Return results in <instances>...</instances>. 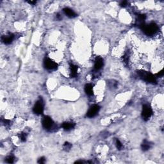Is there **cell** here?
<instances>
[{"mask_svg": "<svg viewBox=\"0 0 164 164\" xmlns=\"http://www.w3.org/2000/svg\"><path fill=\"white\" fill-rule=\"evenodd\" d=\"M70 75L72 78H76L78 76V67L73 63H70Z\"/></svg>", "mask_w": 164, "mask_h": 164, "instance_id": "8fae6325", "label": "cell"}, {"mask_svg": "<svg viewBox=\"0 0 164 164\" xmlns=\"http://www.w3.org/2000/svg\"><path fill=\"white\" fill-rule=\"evenodd\" d=\"M151 148V144L149 141L146 140H144L142 142V145H141V148H142V151H146L149 150V149Z\"/></svg>", "mask_w": 164, "mask_h": 164, "instance_id": "5bb4252c", "label": "cell"}, {"mask_svg": "<svg viewBox=\"0 0 164 164\" xmlns=\"http://www.w3.org/2000/svg\"><path fill=\"white\" fill-rule=\"evenodd\" d=\"M4 125L5 126H10V121H9V120H7V119H3L2 121Z\"/></svg>", "mask_w": 164, "mask_h": 164, "instance_id": "44dd1931", "label": "cell"}, {"mask_svg": "<svg viewBox=\"0 0 164 164\" xmlns=\"http://www.w3.org/2000/svg\"><path fill=\"white\" fill-rule=\"evenodd\" d=\"M45 161H46V160H45V158L44 157H42L40 158H39V160H38V163H45Z\"/></svg>", "mask_w": 164, "mask_h": 164, "instance_id": "603a6c76", "label": "cell"}, {"mask_svg": "<svg viewBox=\"0 0 164 164\" xmlns=\"http://www.w3.org/2000/svg\"><path fill=\"white\" fill-rule=\"evenodd\" d=\"M44 110V103L42 98L39 99L36 103H35L34 107H33V111L37 115H41L43 114Z\"/></svg>", "mask_w": 164, "mask_h": 164, "instance_id": "277c9868", "label": "cell"}, {"mask_svg": "<svg viewBox=\"0 0 164 164\" xmlns=\"http://www.w3.org/2000/svg\"><path fill=\"white\" fill-rule=\"evenodd\" d=\"M120 5H121V6L122 7H126L127 5H128V1H122V2L121 3V4H120Z\"/></svg>", "mask_w": 164, "mask_h": 164, "instance_id": "cb8c5ba5", "label": "cell"}, {"mask_svg": "<svg viewBox=\"0 0 164 164\" xmlns=\"http://www.w3.org/2000/svg\"><path fill=\"white\" fill-rule=\"evenodd\" d=\"M28 3L31 4V5H35V4L37 3V1H28Z\"/></svg>", "mask_w": 164, "mask_h": 164, "instance_id": "484cf974", "label": "cell"}, {"mask_svg": "<svg viewBox=\"0 0 164 164\" xmlns=\"http://www.w3.org/2000/svg\"><path fill=\"white\" fill-rule=\"evenodd\" d=\"M15 38V35L12 33H9L7 35H3L1 37V40L5 44H10L12 42Z\"/></svg>", "mask_w": 164, "mask_h": 164, "instance_id": "9c48e42d", "label": "cell"}, {"mask_svg": "<svg viewBox=\"0 0 164 164\" xmlns=\"http://www.w3.org/2000/svg\"><path fill=\"white\" fill-rule=\"evenodd\" d=\"M63 12H64V14L69 18H74L77 16V14H76L73 10L71 9V8H63Z\"/></svg>", "mask_w": 164, "mask_h": 164, "instance_id": "7c38bea8", "label": "cell"}, {"mask_svg": "<svg viewBox=\"0 0 164 164\" xmlns=\"http://www.w3.org/2000/svg\"><path fill=\"white\" fill-rule=\"evenodd\" d=\"M108 84H109V86L110 87L116 88L117 87V85H118V83L117 81H115L114 80H111V81L108 82Z\"/></svg>", "mask_w": 164, "mask_h": 164, "instance_id": "ffe728a7", "label": "cell"}, {"mask_svg": "<svg viewBox=\"0 0 164 164\" xmlns=\"http://www.w3.org/2000/svg\"><path fill=\"white\" fill-rule=\"evenodd\" d=\"M137 74L141 79H142L145 81L148 82V83L155 84L157 82L156 76H154L153 74H152L150 73H148V72L145 71H138L137 72Z\"/></svg>", "mask_w": 164, "mask_h": 164, "instance_id": "6da1fadb", "label": "cell"}, {"mask_svg": "<svg viewBox=\"0 0 164 164\" xmlns=\"http://www.w3.org/2000/svg\"><path fill=\"white\" fill-rule=\"evenodd\" d=\"M115 145H116L117 149H119V150H121V149H122V143H121V141H120L119 139H116V140H115Z\"/></svg>", "mask_w": 164, "mask_h": 164, "instance_id": "d6986e66", "label": "cell"}, {"mask_svg": "<svg viewBox=\"0 0 164 164\" xmlns=\"http://www.w3.org/2000/svg\"><path fill=\"white\" fill-rule=\"evenodd\" d=\"M63 149H64L65 151H69L71 149L72 144L71 143H69V142H65L64 144H63Z\"/></svg>", "mask_w": 164, "mask_h": 164, "instance_id": "e0dca14e", "label": "cell"}, {"mask_svg": "<svg viewBox=\"0 0 164 164\" xmlns=\"http://www.w3.org/2000/svg\"><path fill=\"white\" fill-rule=\"evenodd\" d=\"M153 113V112L152 108H151L150 106H149L148 104H144L142 111V117L144 121H148L152 116Z\"/></svg>", "mask_w": 164, "mask_h": 164, "instance_id": "5b68a950", "label": "cell"}, {"mask_svg": "<svg viewBox=\"0 0 164 164\" xmlns=\"http://www.w3.org/2000/svg\"><path fill=\"white\" fill-rule=\"evenodd\" d=\"M129 57L130 55L128 53H126L122 56V62L125 66H128V62H129Z\"/></svg>", "mask_w": 164, "mask_h": 164, "instance_id": "9a60e30c", "label": "cell"}, {"mask_svg": "<svg viewBox=\"0 0 164 164\" xmlns=\"http://www.w3.org/2000/svg\"><path fill=\"white\" fill-rule=\"evenodd\" d=\"M99 110L100 107L97 104H94V105L91 106L90 108L89 109L88 112H87V116L89 118H92V117H95L98 114Z\"/></svg>", "mask_w": 164, "mask_h": 164, "instance_id": "52a82bcc", "label": "cell"}, {"mask_svg": "<svg viewBox=\"0 0 164 164\" xmlns=\"http://www.w3.org/2000/svg\"><path fill=\"white\" fill-rule=\"evenodd\" d=\"M44 66L48 70L54 71L58 68V63L49 58H46L44 60Z\"/></svg>", "mask_w": 164, "mask_h": 164, "instance_id": "8992f818", "label": "cell"}, {"mask_svg": "<svg viewBox=\"0 0 164 164\" xmlns=\"http://www.w3.org/2000/svg\"><path fill=\"white\" fill-rule=\"evenodd\" d=\"M14 156L12 155H9L5 158V162L8 163H13L14 162Z\"/></svg>", "mask_w": 164, "mask_h": 164, "instance_id": "ac0fdd59", "label": "cell"}, {"mask_svg": "<svg viewBox=\"0 0 164 164\" xmlns=\"http://www.w3.org/2000/svg\"><path fill=\"white\" fill-rule=\"evenodd\" d=\"M56 18H57L58 20H59V21L61 20V19H62L61 15H60V14H58L57 15H56Z\"/></svg>", "mask_w": 164, "mask_h": 164, "instance_id": "d4e9b609", "label": "cell"}, {"mask_svg": "<svg viewBox=\"0 0 164 164\" xmlns=\"http://www.w3.org/2000/svg\"><path fill=\"white\" fill-rule=\"evenodd\" d=\"M19 137L22 142H25L26 140V138H27V134H26V133L22 132L19 135Z\"/></svg>", "mask_w": 164, "mask_h": 164, "instance_id": "2e32d148", "label": "cell"}, {"mask_svg": "<svg viewBox=\"0 0 164 164\" xmlns=\"http://www.w3.org/2000/svg\"><path fill=\"white\" fill-rule=\"evenodd\" d=\"M76 126V124L72 121H67L62 124V127L63 130L66 131H70V130L74 129Z\"/></svg>", "mask_w": 164, "mask_h": 164, "instance_id": "30bf717a", "label": "cell"}, {"mask_svg": "<svg viewBox=\"0 0 164 164\" xmlns=\"http://www.w3.org/2000/svg\"><path fill=\"white\" fill-rule=\"evenodd\" d=\"M103 66V59L100 56H97L94 62V71H99Z\"/></svg>", "mask_w": 164, "mask_h": 164, "instance_id": "ba28073f", "label": "cell"}, {"mask_svg": "<svg viewBox=\"0 0 164 164\" xmlns=\"http://www.w3.org/2000/svg\"><path fill=\"white\" fill-rule=\"evenodd\" d=\"M85 91L88 96H92L94 94L93 91V86L91 84H87L85 87Z\"/></svg>", "mask_w": 164, "mask_h": 164, "instance_id": "4fadbf2b", "label": "cell"}, {"mask_svg": "<svg viewBox=\"0 0 164 164\" xmlns=\"http://www.w3.org/2000/svg\"><path fill=\"white\" fill-rule=\"evenodd\" d=\"M143 32L145 35L148 36H152L155 35L158 30V26L155 22H151L149 25H144L141 26Z\"/></svg>", "mask_w": 164, "mask_h": 164, "instance_id": "7a4b0ae2", "label": "cell"}, {"mask_svg": "<svg viewBox=\"0 0 164 164\" xmlns=\"http://www.w3.org/2000/svg\"><path fill=\"white\" fill-rule=\"evenodd\" d=\"M163 74H164L163 70H162L161 71H160L158 74H156V77H162V76H163Z\"/></svg>", "mask_w": 164, "mask_h": 164, "instance_id": "7402d4cb", "label": "cell"}, {"mask_svg": "<svg viewBox=\"0 0 164 164\" xmlns=\"http://www.w3.org/2000/svg\"><path fill=\"white\" fill-rule=\"evenodd\" d=\"M42 124L43 128L49 131H53L56 128V126L55 124L52 119L49 116H44L43 117L42 120Z\"/></svg>", "mask_w": 164, "mask_h": 164, "instance_id": "3957f363", "label": "cell"}]
</instances>
